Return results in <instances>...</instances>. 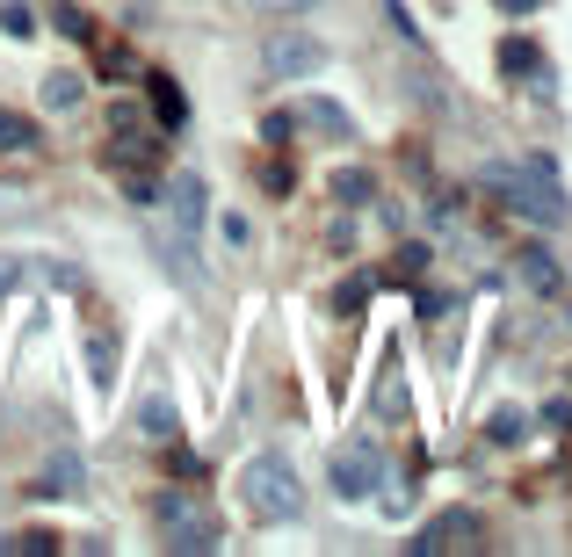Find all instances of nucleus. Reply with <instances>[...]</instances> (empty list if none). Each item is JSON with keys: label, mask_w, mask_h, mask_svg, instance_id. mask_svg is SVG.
I'll list each match as a JSON object with an SVG mask.
<instances>
[{"label": "nucleus", "mask_w": 572, "mask_h": 557, "mask_svg": "<svg viewBox=\"0 0 572 557\" xmlns=\"http://www.w3.org/2000/svg\"><path fill=\"white\" fill-rule=\"evenodd\" d=\"M290 116L312 123V131H326V138H348V109H341V102H319V95H312V102H297Z\"/></svg>", "instance_id": "nucleus-12"}, {"label": "nucleus", "mask_w": 572, "mask_h": 557, "mask_svg": "<svg viewBox=\"0 0 572 557\" xmlns=\"http://www.w3.org/2000/svg\"><path fill=\"white\" fill-rule=\"evenodd\" d=\"M37 145V123L15 116V109H0V152H29Z\"/></svg>", "instance_id": "nucleus-16"}, {"label": "nucleus", "mask_w": 572, "mask_h": 557, "mask_svg": "<svg viewBox=\"0 0 572 557\" xmlns=\"http://www.w3.org/2000/svg\"><path fill=\"white\" fill-rule=\"evenodd\" d=\"M500 8H507V15H536L544 0H500Z\"/></svg>", "instance_id": "nucleus-30"}, {"label": "nucleus", "mask_w": 572, "mask_h": 557, "mask_svg": "<svg viewBox=\"0 0 572 557\" xmlns=\"http://www.w3.org/2000/svg\"><path fill=\"white\" fill-rule=\"evenodd\" d=\"M239 500H247L254 521H297L305 514V485L283 456H254L247 471H239Z\"/></svg>", "instance_id": "nucleus-3"}, {"label": "nucleus", "mask_w": 572, "mask_h": 557, "mask_svg": "<svg viewBox=\"0 0 572 557\" xmlns=\"http://www.w3.org/2000/svg\"><path fill=\"white\" fill-rule=\"evenodd\" d=\"M160 203H167V225L182 232V239H196L203 218H210V181H203V174H174Z\"/></svg>", "instance_id": "nucleus-6"}, {"label": "nucleus", "mask_w": 572, "mask_h": 557, "mask_svg": "<svg viewBox=\"0 0 572 557\" xmlns=\"http://www.w3.org/2000/svg\"><path fill=\"white\" fill-rule=\"evenodd\" d=\"M522 435H529V413H522V406H500V413L486 420V442H500V449L522 442Z\"/></svg>", "instance_id": "nucleus-15"}, {"label": "nucleus", "mask_w": 572, "mask_h": 557, "mask_svg": "<svg viewBox=\"0 0 572 557\" xmlns=\"http://www.w3.org/2000/svg\"><path fill=\"white\" fill-rule=\"evenodd\" d=\"M486 189L515 210V218H529V225H544V232H558L565 218H572V203H565V189H558V174H551V160H522V167H486L478 174Z\"/></svg>", "instance_id": "nucleus-1"}, {"label": "nucleus", "mask_w": 572, "mask_h": 557, "mask_svg": "<svg viewBox=\"0 0 572 557\" xmlns=\"http://www.w3.org/2000/svg\"><path fill=\"white\" fill-rule=\"evenodd\" d=\"M167 471H174V478H203V463H196L189 449H174V456H167Z\"/></svg>", "instance_id": "nucleus-28"}, {"label": "nucleus", "mask_w": 572, "mask_h": 557, "mask_svg": "<svg viewBox=\"0 0 572 557\" xmlns=\"http://www.w3.org/2000/svg\"><path fill=\"white\" fill-rule=\"evenodd\" d=\"M44 102H51V109H73V102H80V73H51V80H44Z\"/></svg>", "instance_id": "nucleus-22"}, {"label": "nucleus", "mask_w": 572, "mask_h": 557, "mask_svg": "<svg viewBox=\"0 0 572 557\" xmlns=\"http://www.w3.org/2000/svg\"><path fill=\"white\" fill-rule=\"evenodd\" d=\"M377 485H384V449H377V435H348V442L334 449V492H341V500H370Z\"/></svg>", "instance_id": "nucleus-4"}, {"label": "nucleus", "mask_w": 572, "mask_h": 557, "mask_svg": "<svg viewBox=\"0 0 572 557\" xmlns=\"http://www.w3.org/2000/svg\"><path fill=\"white\" fill-rule=\"evenodd\" d=\"M0 29H8V37H37V15L15 0V8H0Z\"/></svg>", "instance_id": "nucleus-25"}, {"label": "nucleus", "mask_w": 572, "mask_h": 557, "mask_svg": "<svg viewBox=\"0 0 572 557\" xmlns=\"http://www.w3.org/2000/svg\"><path fill=\"white\" fill-rule=\"evenodd\" d=\"M334 203L341 210H363L370 203V174L363 167H334Z\"/></svg>", "instance_id": "nucleus-14"}, {"label": "nucleus", "mask_w": 572, "mask_h": 557, "mask_svg": "<svg viewBox=\"0 0 572 557\" xmlns=\"http://www.w3.org/2000/svg\"><path fill=\"white\" fill-rule=\"evenodd\" d=\"M370 275H348V283H341V297H334V312H363V304H370Z\"/></svg>", "instance_id": "nucleus-23"}, {"label": "nucleus", "mask_w": 572, "mask_h": 557, "mask_svg": "<svg viewBox=\"0 0 572 557\" xmlns=\"http://www.w3.org/2000/svg\"><path fill=\"white\" fill-rule=\"evenodd\" d=\"M261 66L276 73V80H312V73L326 66V44H319V37H297V29H283V37H268Z\"/></svg>", "instance_id": "nucleus-5"}, {"label": "nucleus", "mask_w": 572, "mask_h": 557, "mask_svg": "<svg viewBox=\"0 0 572 557\" xmlns=\"http://www.w3.org/2000/svg\"><path fill=\"white\" fill-rule=\"evenodd\" d=\"M145 87H153V116H160V131H182V123H189V95H182V87H174L167 73H138Z\"/></svg>", "instance_id": "nucleus-10"}, {"label": "nucleus", "mask_w": 572, "mask_h": 557, "mask_svg": "<svg viewBox=\"0 0 572 557\" xmlns=\"http://www.w3.org/2000/svg\"><path fill=\"white\" fill-rule=\"evenodd\" d=\"M384 15H391V29H399V37H413V44H420V22L399 8V0H384Z\"/></svg>", "instance_id": "nucleus-27"}, {"label": "nucleus", "mask_w": 572, "mask_h": 557, "mask_svg": "<svg viewBox=\"0 0 572 557\" xmlns=\"http://www.w3.org/2000/svg\"><path fill=\"white\" fill-rule=\"evenodd\" d=\"M138 435H145V442H174V435H182V420H174V398H167V391H153V398L138 406Z\"/></svg>", "instance_id": "nucleus-11"}, {"label": "nucleus", "mask_w": 572, "mask_h": 557, "mask_svg": "<svg viewBox=\"0 0 572 557\" xmlns=\"http://www.w3.org/2000/svg\"><path fill=\"white\" fill-rule=\"evenodd\" d=\"M515 275H522V290H529V297H558V283H565L558 261L544 254V246H522V254H515Z\"/></svg>", "instance_id": "nucleus-9"}, {"label": "nucleus", "mask_w": 572, "mask_h": 557, "mask_svg": "<svg viewBox=\"0 0 572 557\" xmlns=\"http://www.w3.org/2000/svg\"><path fill=\"white\" fill-rule=\"evenodd\" d=\"M51 22H58V37H73V44H87V37H95V15H87V8H58Z\"/></svg>", "instance_id": "nucleus-21"}, {"label": "nucleus", "mask_w": 572, "mask_h": 557, "mask_svg": "<svg viewBox=\"0 0 572 557\" xmlns=\"http://www.w3.org/2000/svg\"><path fill=\"white\" fill-rule=\"evenodd\" d=\"M254 8H268V15H297V8H312V0H254Z\"/></svg>", "instance_id": "nucleus-29"}, {"label": "nucleus", "mask_w": 572, "mask_h": 557, "mask_svg": "<svg viewBox=\"0 0 572 557\" xmlns=\"http://www.w3.org/2000/svg\"><path fill=\"white\" fill-rule=\"evenodd\" d=\"M261 189H268V196H290V189H297L290 160H261Z\"/></svg>", "instance_id": "nucleus-24"}, {"label": "nucleus", "mask_w": 572, "mask_h": 557, "mask_svg": "<svg viewBox=\"0 0 572 557\" xmlns=\"http://www.w3.org/2000/svg\"><path fill=\"white\" fill-rule=\"evenodd\" d=\"M153 521H160V536H167L174 557H210V550H218V536H225L218 507L196 500V492H160V500H153Z\"/></svg>", "instance_id": "nucleus-2"}, {"label": "nucleus", "mask_w": 572, "mask_h": 557, "mask_svg": "<svg viewBox=\"0 0 572 557\" xmlns=\"http://www.w3.org/2000/svg\"><path fill=\"white\" fill-rule=\"evenodd\" d=\"M420 268H428V246L406 239V246H399V261H391V283H420Z\"/></svg>", "instance_id": "nucleus-18"}, {"label": "nucleus", "mask_w": 572, "mask_h": 557, "mask_svg": "<svg viewBox=\"0 0 572 557\" xmlns=\"http://www.w3.org/2000/svg\"><path fill=\"white\" fill-rule=\"evenodd\" d=\"M87 362H95L87 377H95V384L109 391V377H116V340H109V333H87Z\"/></svg>", "instance_id": "nucleus-17"}, {"label": "nucleus", "mask_w": 572, "mask_h": 557, "mask_svg": "<svg viewBox=\"0 0 572 557\" xmlns=\"http://www.w3.org/2000/svg\"><path fill=\"white\" fill-rule=\"evenodd\" d=\"M102 73H138V58L124 44H102Z\"/></svg>", "instance_id": "nucleus-26"}, {"label": "nucleus", "mask_w": 572, "mask_h": 557, "mask_svg": "<svg viewBox=\"0 0 572 557\" xmlns=\"http://www.w3.org/2000/svg\"><path fill=\"white\" fill-rule=\"evenodd\" d=\"M500 66H507V73H544V58H536V44H515V37H507V44H500Z\"/></svg>", "instance_id": "nucleus-20"}, {"label": "nucleus", "mask_w": 572, "mask_h": 557, "mask_svg": "<svg viewBox=\"0 0 572 557\" xmlns=\"http://www.w3.org/2000/svg\"><path fill=\"white\" fill-rule=\"evenodd\" d=\"M0 550H8V557H51V550H58V536H44V529H22V536H8V543H0Z\"/></svg>", "instance_id": "nucleus-19"}, {"label": "nucleus", "mask_w": 572, "mask_h": 557, "mask_svg": "<svg viewBox=\"0 0 572 557\" xmlns=\"http://www.w3.org/2000/svg\"><path fill=\"white\" fill-rule=\"evenodd\" d=\"M29 492H44V500H51V492H80V456H73V442L44 463V485H29Z\"/></svg>", "instance_id": "nucleus-13"}, {"label": "nucleus", "mask_w": 572, "mask_h": 557, "mask_svg": "<svg viewBox=\"0 0 572 557\" xmlns=\"http://www.w3.org/2000/svg\"><path fill=\"white\" fill-rule=\"evenodd\" d=\"M102 160H109L116 174H145V167L160 160V138L145 131V116H138V123H116V138H109V152H102Z\"/></svg>", "instance_id": "nucleus-8"}, {"label": "nucleus", "mask_w": 572, "mask_h": 557, "mask_svg": "<svg viewBox=\"0 0 572 557\" xmlns=\"http://www.w3.org/2000/svg\"><path fill=\"white\" fill-rule=\"evenodd\" d=\"M471 543H478V514H471V507H449V514H435L406 550H413V557H442V550H471Z\"/></svg>", "instance_id": "nucleus-7"}]
</instances>
